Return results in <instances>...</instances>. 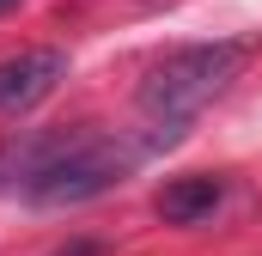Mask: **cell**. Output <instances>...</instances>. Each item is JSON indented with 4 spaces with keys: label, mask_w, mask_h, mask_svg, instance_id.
<instances>
[{
    "label": "cell",
    "mask_w": 262,
    "mask_h": 256,
    "mask_svg": "<svg viewBox=\"0 0 262 256\" xmlns=\"http://www.w3.org/2000/svg\"><path fill=\"white\" fill-rule=\"evenodd\" d=\"M220 201H226V177H177V183L159 189L152 214H159L165 226H201Z\"/></svg>",
    "instance_id": "cell-4"
},
{
    "label": "cell",
    "mask_w": 262,
    "mask_h": 256,
    "mask_svg": "<svg viewBox=\"0 0 262 256\" xmlns=\"http://www.w3.org/2000/svg\"><path fill=\"white\" fill-rule=\"evenodd\" d=\"M12 6H25V0H0V12H12Z\"/></svg>",
    "instance_id": "cell-5"
},
{
    "label": "cell",
    "mask_w": 262,
    "mask_h": 256,
    "mask_svg": "<svg viewBox=\"0 0 262 256\" xmlns=\"http://www.w3.org/2000/svg\"><path fill=\"white\" fill-rule=\"evenodd\" d=\"M171 140H177L171 128H152V122H146V134H92V128H73L61 159L25 189V201H37V207H79L92 195L116 189L140 159H152Z\"/></svg>",
    "instance_id": "cell-2"
},
{
    "label": "cell",
    "mask_w": 262,
    "mask_h": 256,
    "mask_svg": "<svg viewBox=\"0 0 262 256\" xmlns=\"http://www.w3.org/2000/svg\"><path fill=\"white\" fill-rule=\"evenodd\" d=\"M250 43L244 37H213V43H189V49H171L165 61L146 67L140 79V116L152 128H171L183 134L189 116H201L244 67H250Z\"/></svg>",
    "instance_id": "cell-1"
},
{
    "label": "cell",
    "mask_w": 262,
    "mask_h": 256,
    "mask_svg": "<svg viewBox=\"0 0 262 256\" xmlns=\"http://www.w3.org/2000/svg\"><path fill=\"white\" fill-rule=\"evenodd\" d=\"M67 79V49H18L0 61V116H18L31 104H43Z\"/></svg>",
    "instance_id": "cell-3"
}]
</instances>
